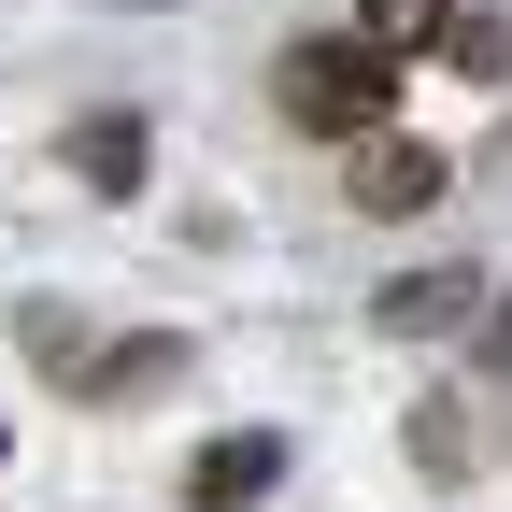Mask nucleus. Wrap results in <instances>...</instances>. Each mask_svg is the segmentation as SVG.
Returning a JSON list of instances; mask_svg holds the SVG:
<instances>
[{"mask_svg": "<svg viewBox=\"0 0 512 512\" xmlns=\"http://www.w3.org/2000/svg\"><path fill=\"white\" fill-rule=\"evenodd\" d=\"M384 100H399V57L370 29H313V43L271 57V114L299 143H356V128H384Z\"/></svg>", "mask_w": 512, "mask_h": 512, "instance_id": "f257e3e1", "label": "nucleus"}, {"mask_svg": "<svg viewBox=\"0 0 512 512\" xmlns=\"http://www.w3.org/2000/svg\"><path fill=\"white\" fill-rule=\"evenodd\" d=\"M356 29H370L384 57H427L441 29H456V0H356Z\"/></svg>", "mask_w": 512, "mask_h": 512, "instance_id": "0eeeda50", "label": "nucleus"}, {"mask_svg": "<svg viewBox=\"0 0 512 512\" xmlns=\"http://www.w3.org/2000/svg\"><path fill=\"white\" fill-rule=\"evenodd\" d=\"M271 484H285V441H271V427H242V441H214V456L185 470V512H256Z\"/></svg>", "mask_w": 512, "mask_h": 512, "instance_id": "423d86ee", "label": "nucleus"}, {"mask_svg": "<svg viewBox=\"0 0 512 512\" xmlns=\"http://www.w3.org/2000/svg\"><path fill=\"white\" fill-rule=\"evenodd\" d=\"M413 470H427V484H456V470H470V441H456V399H427V413H413Z\"/></svg>", "mask_w": 512, "mask_h": 512, "instance_id": "1a4fd4ad", "label": "nucleus"}, {"mask_svg": "<svg viewBox=\"0 0 512 512\" xmlns=\"http://www.w3.org/2000/svg\"><path fill=\"white\" fill-rule=\"evenodd\" d=\"M356 214H427L441 200V143H413V128H356Z\"/></svg>", "mask_w": 512, "mask_h": 512, "instance_id": "f03ea898", "label": "nucleus"}, {"mask_svg": "<svg viewBox=\"0 0 512 512\" xmlns=\"http://www.w3.org/2000/svg\"><path fill=\"white\" fill-rule=\"evenodd\" d=\"M0 441H15V427H0Z\"/></svg>", "mask_w": 512, "mask_h": 512, "instance_id": "9b49d317", "label": "nucleus"}, {"mask_svg": "<svg viewBox=\"0 0 512 512\" xmlns=\"http://www.w3.org/2000/svg\"><path fill=\"white\" fill-rule=\"evenodd\" d=\"M427 57H441V72H512V29H498V15H456Z\"/></svg>", "mask_w": 512, "mask_h": 512, "instance_id": "6e6552de", "label": "nucleus"}, {"mask_svg": "<svg viewBox=\"0 0 512 512\" xmlns=\"http://www.w3.org/2000/svg\"><path fill=\"white\" fill-rule=\"evenodd\" d=\"M470 356H484V370H512V285H484V313H470Z\"/></svg>", "mask_w": 512, "mask_h": 512, "instance_id": "9d476101", "label": "nucleus"}, {"mask_svg": "<svg viewBox=\"0 0 512 512\" xmlns=\"http://www.w3.org/2000/svg\"><path fill=\"white\" fill-rule=\"evenodd\" d=\"M57 157H72V185L128 200V185L157 171V128H143V114H72V143H57Z\"/></svg>", "mask_w": 512, "mask_h": 512, "instance_id": "39448f33", "label": "nucleus"}, {"mask_svg": "<svg viewBox=\"0 0 512 512\" xmlns=\"http://www.w3.org/2000/svg\"><path fill=\"white\" fill-rule=\"evenodd\" d=\"M57 384H72V399H100V413H114V399H157V384H185V342H171V328H143V342H86Z\"/></svg>", "mask_w": 512, "mask_h": 512, "instance_id": "20e7f679", "label": "nucleus"}, {"mask_svg": "<svg viewBox=\"0 0 512 512\" xmlns=\"http://www.w3.org/2000/svg\"><path fill=\"white\" fill-rule=\"evenodd\" d=\"M470 313H484V271H470V256H441V271H399V285L370 299V328H399V342H441V328H470Z\"/></svg>", "mask_w": 512, "mask_h": 512, "instance_id": "7ed1b4c3", "label": "nucleus"}]
</instances>
